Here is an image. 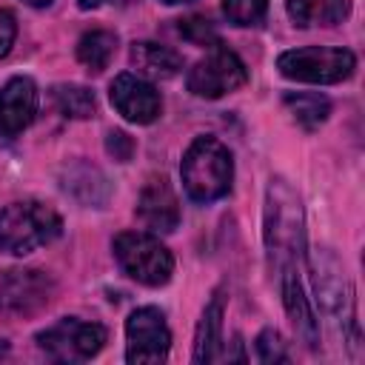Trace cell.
<instances>
[{"instance_id": "9c48e42d", "label": "cell", "mask_w": 365, "mask_h": 365, "mask_svg": "<svg viewBox=\"0 0 365 365\" xmlns=\"http://www.w3.org/2000/svg\"><path fill=\"white\" fill-rule=\"evenodd\" d=\"M248 80V68L245 63L231 51V48H222V43H217L211 48L208 57H202L200 63H194V68L188 71V91L197 94V97H208V100H217L240 86H245Z\"/></svg>"}, {"instance_id": "9a60e30c", "label": "cell", "mask_w": 365, "mask_h": 365, "mask_svg": "<svg viewBox=\"0 0 365 365\" xmlns=\"http://www.w3.org/2000/svg\"><path fill=\"white\" fill-rule=\"evenodd\" d=\"M222 308H225V294L217 291L211 302L202 311V319L197 325L194 336V362H217L220 359V345H222Z\"/></svg>"}, {"instance_id": "4316f807", "label": "cell", "mask_w": 365, "mask_h": 365, "mask_svg": "<svg viewBox=\"0 0 365 365\" xmlns=\"http://www.w3.org/2000/svg\"><path fill=\"white\" fill-rule=\"evenodd\" d=\"M134 0H77L80 9H97V6H131Z\"/></svg>"}, {"instance_id": "8fae6325", "label": "cell", "mask_w": 365, "mask_h": 365, "mask_svg": "<svg viewBox=\"0 0 365 365\" xmlns=\"http://www.w3.org/2000/svg\"><path fill=\"white\" fill-rule=\"evenodd\" d=\"M108 97H111V106L128 123H137V125L154 123L160 117V108H163L157 88L148 80L134 77V74H117L111 88H108Z\"/></svg>"}, {"instance_id": "ac0fdd59", "label": "cell", "mask_w": 365, "mask_h": 365, "mask_svg": "<svg viewBox=\"0 0 365 365\" xmlns=\"http://www.w3.org/2000/svg\"><path fill=\"white\" fill-rule=\"evenodd\" d=\"M288 114L294 117V123H299L305 131H314L317 125H322L331 114V103L322 94H308V91H288L282 97Z\"/></svg>"}, {"instance_id": "7402d4cb", "label": "cell", "mask_w": 365, "mask_h": 365, "mask_svg": "<svg viewBox=\"0 0 365 365\" xmlns=\"http://www.w3.org/2000/svg\"><path fill=\"white\" fill-rule=\"evenodd\" d=\"M351 14V0H314V20L322 26H339Z\"/></svg>"}, {"instance_id": "d6986e66", "label": "cell", "mask_w": 365, "mask_h": 365, "mask_svg": "<svg viewBox=\"0 0 365 365\" xmlns=\"http://www.w3.org/2000/svg\"><path fill=\"white\" fill-rule=\"evenodd\" d=\"M51 100L60 108V114L71 117V120H88L97 111V100L86 86L77 83H57L51 88Z\"/></svg>"}, {"instance_id": "603a6c76", "label": "cell", "mask_w": 365, "mask_h": 365, "mask_svg": "<svg viewBox=\"0 0 365 365\" xmlns=\"http://www.w3.org/2000/svg\"><path fill=\"white\" fill-rule=\"evenodd\" d=\"M257 354H259L262 362H285V359H288L285 342H282V336H279L274 328H265V331L257 336Z\"/></svg>"}, {"instance_id": "30bf717a", "label": "cell", "mask_w": 365, "mask_h": 365, "mask_svg": "<svg viewBox=\"0 0 365 365\" xmlns=\"http://www.w3.org/2000/svg\"><path fill=\"white\" fill-rule=\"evenodd\" d=\"M125 359L131 365H154L165 362L171 348V331L160 308H137L125 322Z\"/></svg>"}, {"instance_id": "ffe728a7", "label": "cell", "mask_w": 365, "mask_h": 365, "mask_svg": "<svg viewBox=\"0 0 365 365\" xmlns=\"http://www.w3.org/2000/svg\"><path fill=\"white\" fill-rule=\"evenodd\" d=\"M268 0H222V11L234 26H254L265 17Z\"/></svg>"}, {"instance_id": "d4e9b609", "label": "cell", "mask_w": 365, "mask_h": 365, "mask_svg": "<svg viewBox=\"0 0 365 365\" xmlns=\"http://www.w3.org/2000/svg\"><path fill=\"white\" fill-rule=\"evenodd\" d=\"M14 37H17V23H14V14L0 9V60L11 51L14 46Z\"/></svg>"}, {"instance_id": "277c9868", "label": "cell", "mask_w": 365, "mask_h": 365, "mask_svg": "<svg viewBox=\"0 0 365 365\" xmlns=\"http://www.w3.org/2000/svg\"><path fill=\"white\" fill-rule=\"evenodd\" d=\"M311 271H314V288H317L319 308L336 325L342 339L348 345H356L359 336H356V319H354V294H351L348 279L342 277L336 257L325 248L322 251L317 248V254L311 257Z\"/></svg>"}, {"instance_id": "7a4b0ae2", "label": "cell", "mask_w": 365, "mask_h": 365, "mask_svg": "<svg viewBox=\"0 0 365 365\" xmlns=\"http://www.w3.org/2000/svg\"><path fill=\"white\" fill-rule=\"evenodd\" d=\"M180 174L194 202H214L231 191V180H234L231 151L214 137H197L182 154Z\"/></svg>"}, {"instance_id": "4fadbf2b", "label": "cell", "mask_w": 365, "mask_h": 365, "mask_svg": "<svg viewBox=\"0 0 365 365\" xmlns=\"http://www.w3.org/2000/svg\"><path fill=\"white\" fill-rule=\"evenodd\" d=\"M277 282H279V297H282V305L294 322V331L297 336L308 345V348H317L319 342V322L314 317V308L305 297V288H302V277H299V265H285L277 271Z\"/></svg>"}, {"instance_id": "cb8c5ba5", "label": "cell", "mask_w": 365, "mask_h": 365, "mask_svg": "<svg viewBox=\"0 0 365 365\" xmlns=\"http://www.w3.org/2000/svg\"><path fill=\"white\" fill-rule=\"evenodd\" d=\"M106 151H108L114 160L128 163V160H131V154H134V140H131L125 131L114 128V131H108V137H106Z\"/></svg>"}, {"instance_id": "f1b7e54d", "label": "cell", "mask_w": 365, "mask_h": 365, "mask_svg": "<svg viewBox=\"0 0 365 365\" xmlns=\"http://www.w3.org/2000/svg\"><path fill=\"white\" fill-rule=\"evenodd\" d=\"M160 3H165V6H177V3H191V0H160Z\"/></svg>"}, {"instance_id": "8992f818", "label": "cell", "mask_w": 365, "mask_h": 365, "mask_svg": "<svg viewBox=\"0 0 365 365\" xmlns=\"http://www.w3.org/2000/svg\"><path fill=\"white\" fill-rule=\"evenodd\" d=\"M277 68L282 71V77L299 83H339L354 74L356 57L348 48L305 46V48L282 51L277 57Z\"/></svg>"}, {"instance_id": "6da1fadb", "label": "cell", "mask_w": 365, "mask_h": 365, "mask_svg": "<svg viewBox=\"0 0 365 365\" xmlns=\"http://www.w3.org/2000/svg\"><path fill=\"white\" fill-rule=\"evenodd\" d=\"M265 251L274 274L285 265H302V205L282 177H274L265 191Z\"/></svg>"}, {"instance_id": "ba28073f", "label": "cell", "mask_w": 365, "mask_h": 365, "mask_svg": "<svg viewBox=\"0 0 365 365\" xmlns=\"http://www.w3.org/2000/svg\"><path fill=\"white\" fill-rule=\"evenodd\" d=\"M54 297V279L37 268H11L0 279V314L9 319H29L40 314Z\"/></svg>"}, {"instance_id": "484cf974", "label": "cell", "mask_w": 365, "mask_h": 365, "mask_svg": "<svg viewBox=\"0 0 365 365\" xmlns=\"http://www.w3.org/2000/svg\"><path fill=\"white\" fill-rule=\"evenodd\" d=\"M285 9H288V17L294 20V26L305 29L314 23V0H288Z\"/></svg>"}, {"instance_id": "3957f363", "label": "cell", "mask_w": 365, "mask_h": 365, "mask_svg": "<svg viewBox=\"0 0 365 365\" xmlns=\"http://www.w3.org/2000/svg\"><path fill=\"white\" fill-rule=\"evenodd\" d=\"M60 231V214L40 200L11 202L0 211V251L11 257H26L40 245L54 242Z\"/></svg>"}, {"instance_id": "44dd1931", "label": "cell", "mask_w": 365, "mask_h": 365, "mask_svg": "<svg viewBox=\"0 0 365 365\" xmlns=\"http://www.w3.org/2000/svg\"><path fill=\"white\" fill-rule=\"evenodd\" d=\"M180 34L188 43H194V46H217L220 43L214 23L205 20V17H200V14H191V17L180 20Z\"/></svg>"}, {"instance_id": "7c38bea8", "label": "cell", "mask_w": 365, "mask_h": 365, "mask_svg": "<svg viewBox=\"0 0 365 365\" xmlns=\"http://www.w3.org/2000/svg\"><path fill=\"white\" fill-rule=\"evenodd\" d=\"M37 114V86L31 77H11L0 88V140H14Z\"/></svg>"}, {"instance_id": "52a82bcc", "label": "cell", "mask_w": 365, "mask_h": 365, "mask_svg": "<svg viewBox=\"0 0 365 365\" xmlns=\"http://www.w3.org/2000/svg\"><path fill=\"white\" fill-rule=\"evenodd\" d=\"M106 342V328L100 322H83V319H60L37 334L40 351L57 362H86L100 354Z\"/></svg>"}, {"instance_id": "2e32d148", "label": "cell", "mask_w": 365, "mask_h": 365, "mask_svg": "<svg viewBox=\"0 0 365 365\" xmlns=\"http://www.w3.org/2000/svg\"><path fill=\"white\" fill-rule=\"evenodd\" d=\"M131 66L140 74H145V77L168 80V77H174L182 68V57L177 51H171L168 46L143 40V43H134L131 46Z\"/></svg>"}, {"instance_id": "5b68a950", "label": "cell", "mask_w": 365, "mask_h": 365, "mask_svg": "<svg viewBox=\"0 0 365 365\" xmlns=\"http://www.w3.org/2000/svg\"><path fill=\"white\" fill-rule=\"evenodd\" d=\"M114 257L120 262V268L148 285V288H157V285H165L174 274V257L171 251L151 234H143V231H123L114 237Z\"/></svg>"}, {"instance_id": "83f0119b", "label": "cell", "mask_w": 365, "mask_h": 365, "mask_svg": "<svg viewBox=\"0 0 365 365\" xmlns=\"http://www.w3.org/2000/svg\"><path fill=\"white\" fill-rule=\"evenodd\" d=\"M23 3H29V6H34V9H43V6H48L51 0H23Z\"/></svg>"}, {"instance_id": "e0dca14e", "label": "cell", "mask_w": 365, "mask_h": 365, "mask_svg": "<svg viewBox=\"0 0 365 365\" xmlns=\"http://www.w3.org/2000/svg\"><path fill=\"white\" fill-rule=\"evenodd\" d=\"M114 51H117V34L114 31H106V29H91V31H86L77 40V60L88 71H94V74H100L103 68H108Z\"/></svg>"}, {"instance_id": "5bb4252c", "label": "cell", "mask_w": 365, "mask_h": 365, "mask_svg": "<svg viewBox=\"0 0 365 365\" xmlns=\"http://www.w3.org/2000/svg\"><path fill=\"white\" fill-rule=\"evenodd\" d=\"M137 214L151 231H160V234H168L180 225V202L165 177H151L143 185Z\"/></svg>"}]
</instances>
